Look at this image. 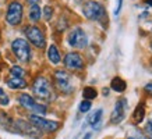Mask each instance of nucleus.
<instances>
[{
	"label": "nucleus",
	"mask_w": 152,
	"mask_h": 139,
	"mask_svg": "<svg viewBox=\"0 0 152 139\" xmlns=\"http://www.w3.org/2000/svg\"><path fill=\"white\" fill-rule=\"evenodd\" d=\"M7 86L11 89H25L27 88V82L24 78H18V77H10L7 81Z\"/></svg>",
	"instance_id": "obj_13"
},
{
	"label": "nucleus",
	"mask_w": 152,
	"mask_h": 139,
	"mask_svg": "<svg viewBox=\"0 0 152 139\" xmlns=\"http://www.w3.org/2000/svg\"><path fill=\"white\" fill-rule=\"evenodd\" d=\"M145 92L149 93V95L152 96V82H149V83H147V85H145Z\"/></svg>",
	"instance_id": "obj_26"
},
{
	"label": "nucleus",
	"mask_w": 152,
	"mask_h": 139,
	"mask_svg": "<svg viewBox=\"0 0 152 139\" xmlns=\"http://www.w3.org/2000/svg\"><path fill=\"white\" fill-rule=\"evenodd\" d=\"M41 15H42V11H41V7L38 4H32L31 9H29V20L32 22H38L41 20Z\"/></svg>",
	"instance_id": "obj_18"
},
{
	"label": "nucleus",
	"mask_w": 152,
	"mask_h": 139,
	"mask_svg": "<svg viewBox=\"0 0 152 139\" xmlns=\"http://www.w3.org/2000/svg\"><path fill=\"white\" fill-rule=\"evenodd\" d=\"M27 3L28 4H38V3H39V0H27Z\"/></svg>",
	"instance_id": "obj_27"
},
{
	"label": "nucleus",
	"mask_w": 152,
	"mask_h": 139,
	"mask_svg": "<svg viewBox=\"0 0 152 139\" xmlns=\"http://www.w3.org/2000/svg\"><path fill=\"white\" fill-rule=\"evenodd\" d=\"M102 114H103V110H102V109H98V110H95L94 113H91V114L88 116V124L92 125V127H96L102 120Z\"/></svg>",
	"instance_id": "obj_17"
},
{
	"label": "nucleus",
	"mask_w": 152,
	"mask_h": 139,
	"mask_svg": "<svg viewBox=\"0 0 152 139\" xmlns=\"http://www.w3.org/2000/svg\"><path fill=\"white\" fill-rule=\"evenodd\" d=\"M129 139H134V138H129Z\"/></svg>",
	"instance_id": "obj_29"
},
{
	"label": "nucleus",
	"mask_w": 152,
	"mask_h": 139,
	"mask_svg": "<svg viewBox=\"0 0 152 139\" xmlns=\"http://www.w3.org/2000/svg\"><path fill=\"white\" fill-rule=\"evenodd\" d=\"M83 96L85 100H94L98 96V92H96V89L92 88V86H87L83 90Z\"/></svg>",
	"instance_id": "obj_19"
},
{
	"label": "nucleus",
	"mask_w": 152,
	"mask_h": 139,
	"mask_svg": "<svg viewBox=\"0 0 152 139\" xmlns=\"http://www.w3.org/2000/svg\"><path fill=\"white\" fill-rule=\"evenodd\" d=\"M23 13H24L23 4H21L20 1H17V0L11 1L9 4V7H7V13H6L7 22H9L10 25H13V27L20 25L21 21H23Z\"/></svg>",
	"instance_id": "obj_4"
},
{
	"label": "nucleus",
	"mask_w": 152,
	"mask_h": 139,
	"mask_svg": "<svg viewBox=\"0 0 152 139\" xmlns=\"http://www.w3.org/2000/svg\"><path fill=\"white\" fill-rule=\"evenodd\" d=\"M11 50H13L14 56L18 59L21 63H28L31 60V49L27 41L24 39H15L11 43Z\"/></svg>",
	"instance_id": "obj_3"
},
{
	"label": "nucleus",
	"mask_w": 152,
	"mask_h": 139,
	"mask_svg": "<svg viewBox=\"0 0 152 139\" xmlns=\"http://www.w3.org/2000/svg\"><path fill=\"white\" fill-rule=\"evenodd\" d=\"M84 139H91V134H87V135H85V138H84Z\"/></svg>",
	"instance_id": "obj_28"
},
{
	"label": "nucleus",
	"mask_w": 152,
	"mask_h": 139,
	"mask_svg": "<svg viewBox=\"0 0 152 139\" xmlns=\"http://www.w3.org/2000/svg\"><path fill=\"white\" fill-rule=\"evenodd\" d=\"M144 118H145V106H144V103H140V104H137V107L134 109L133 121L135 124H140V122L144 121Z\"/></svg>",
	"instance_id": "obj_14"
},
{
	"label": "nucleus",
	"mask_w": 152,
	"mask_h": 139,
	"mask_svg": "<svg viewBox=\"0 0 152 139\" xmlns=\"http://www.w3.org/2000/svg\"><path fill=\"white\" fill-rule=\"evenodd\" d=\"M69 45L74 49H84L88 46V36L81 28H75L69 33Z\"/></svg>",
	"instance_id": "obj_7"
},
{
	"label": "nucleus",
	"mask_w": 152,
	"mask_h": 139,
	"mask_svg": "<svg viewBox=\"0 0 152 139\" xmlns=\"http://www.w3.org/2000/svg\"><path fill=\"white\" fill-rule=\"evenodd\" d=\"M110 88L116 92H124L126 88H127V83H126L124 79H121L120 77H115V78L112 79L110 82Z\"/></svg>",
	"instance_id": "obj_15"
},
{
	"label": "nucleus",
	"mask_w": 152,
	"mask_h": 139,
	"mask_svg": "<svg viewBox=\"0 0 152 139\" xmlns=\"http://www.w3.org/2000/svg\"><path fill=\"white\" fill-rule=\"evenodd\" d=\"M83 14L91 21H102V20L107 18L105 7L95 0H89L83 6Z\"/></svg>",
	"instance_id": "obj_2"
},
{
	"label": "nucleus",
	"mask_w": 152,
	"mask_h": 139,
	"mask_svg": "<svg viewBox=\"0 0 152 139\" xmlns=\"http://www.w3.org/2000/svg\"><path fill=\"white\" fill-rule=\"evenodd\" d=\"M48 59L50 60V63L53 64H59L60 63V53H59V49L56 45H50L49 49H48Z\"/></svg>",
	"instance_id": "obj_16"
},
{
	"label": "nucleus",
	"mask_w": 152,
	"mask_h": 139,
	"mask_svg": "<svg viewBox=\"0 0 152 139\" xmlns=\"http://www.w3.org/2000/svg\"><path fill=\"white\" fill-rule=\"evenodd\" d=\"M32 92L34 95L41 99V100H46L50 102L55 99V93H53V88H52L50 81L45 77H37L32 83Z\"/></svg>",
	"instance_id": "obj_1"
},
{
	"label": "nucleus",
	"mask_w": 152,
	"mask_h": 139,
	"mask_svg": "<svg viewBox=\"0 0 152 139\" xmlns=\"http://www.w3.org/2000/svg\"><path fill=\"white\" fill-rule=\"evenodd\" d=\"M18 102L24 109H28V110L34 111L35 114H46V111H48L45 104H41V103L35 102L34 97H31L29 95H25V93L18 96Z\"/></svg>",
	"instance_id": "obj_8"
},
{
	"label": "nucleus",
	"mask_w": 152,
	"mask_h": 139,
	"mask_svg": "<svg viewBox=\"0 0 152 139\" xmlns=\"http://www.w3.org/2000/svg\"><path fill=\"white\" fill-rule=\"evenodd\" d=\"M127 107H129V103H127V100H126L124 97L116 102L115 109H113V111H112V114H110V122L112 124H120L121 121L124 120Z\"/></svg>",
	"instance_id": "obj_11"
},
{
	"label": "nucleus",
	"mask_w": 152,
	"mask_h": 139,
	"mask_svg": "<svg viewBox=\"0 0 152 139\" xmlns=\"http://www.w3.org/2000/svg\"><path fill=\"white\" fill-rule=\"evenodd\" d=\"M24 32L27 35L28 41L31 42L35 47L43 49V47L46 46V39H45V35H43L41 28L35 27V25H29V27H25Z\"/></svg>",
	"instance_id": "obj_5"
},
{
	"label": "nucleus",
	"mask_w": 152,
	"mask_h": 139,
	"mask_svg": "<svg viewBox=\"0 0 152 139\" xmlns=\"http://www.w3.org/2000/svg\"><path fill=\"white\" fill-rule=\"evenodd\" d=\"M91 107H92L91 100H83V102L80 103V111H81V113H87V111H89Z\"/></svg>",
	"instance_id": "obj_21"
},
{
	"label": "nucleus",
	"mask_w": 152,
	"mask_h": 139,
	"mask_svg": "<svg viewBox=\"0 0 152 139\" xmlns=\"http://www.w3.org/2000/svg\"><path fill=\"white\" fill-rule=\"evenodd\" d=\"M121 6H123V0H117V7H116V10H115V15H119L120 14Z\"/></svg>",
	"instance_id": "obj_25"
},
{
	"label": "nucleus",
	"mask_w": 152,
	"mask_h": 139,
	"mask_svg": "<svg viewBox=\"0 0 152 139\" xmlns=\"http://www.w3.org/2000/svg\"><path fill=\"white\" fill-rule=\"evenodd\" d=\"M64 63L66 68L69 70H73V71H78V70H83L84 68V60L83 57L78 54V53H75V51H71V53H67L64 56Z\"/></svg>",
	"instance_id": "obj_12"
},
{
	"label": "nucleus",
	"mask_w": 152,
	"mask_h": 139,
	"mask_svg": "<svg viewBox=\"0 0 152 139\" xmlns=\"http://www.w3.org/2000/svg\"><path fill=\"white\" fill-rule=\"evenodd\" d=\"M29 121H31L37 128L43 131V132H55V131L59 130V127H60V124L57 121L46 120V118L41 117L39 114H31V116H29Z\"/></svg>",
	"instance_id": "obj_6"
},
{
	"label": "nucleus",
	"mask_w": 152,
	"mask_h": 139,
	"mask_svg": "<svg viewBox=\"0 0 152 139\" xmlns=\"http://www.w3.org/2000/svg\"><path fill=\"white\" fill-rule=\"evenodd\" d=\"M9 103H10V99H9V96H7V93L0 88V104H1V106H7Z\"/></svg>",
	"instance_id": "obj_22"
},
{
	"label": "nucleus",
	"mask_w": 152,
	"mask_h": 139,
	"mask_svg": "<svg viewBox=\"0 0 152 139\" xmlns=\"http://www.w3.org/2000/svg\"><path fill=\"white\" fill-rule=\"evenodd\" d=\"M52 14H53V9H52L50 6H46V7L43 9V17H45V20H50Z\"/></svg>",
	"instance_id": "obj_23"
},
{
	"label": "nucleus",
	"mask_w": 152,
	"mask_h": 139,
	"mask_svg": "<svg viewBox=\"0 0 152 139\" xmlns=\"http://www.w3.org/2000/svg\"><path fill=\"white\" fill-rule=\"evenodd\" d=\"M10 74H11V77H18V78H24V75H25V71H24L20 65H14V67H11V70H10Z\"/></svg>",
	"instance_id": "obj_20"
},
{
	"label": "nucleus",
	"mask_w": 152,
	"mask_h": 139,
	"mask_svg": "<svg viewBox=\"0 0 152 139\" xmlns=\"http://www.w3.org/2000/svg\"><path fill=\"white\" fill-rule=\"evenodd\" d=\"M14 125H15V131L17 132H21V134L24 135H28L29 138H41V132H39V128H37L35 125L29 121H24V120H17V121H14Z\"/></svg>",
	"instance_id": "obj_10"
},
{
	"label": "nucleus",
	"mask_w": 152,
	"mask_h": 139,
	"mask_svg": "<svg viewBox=\"0 0 152 139\" xmlns=\"http://www.w3.org/2000/svg\"><path fill=\"white\" fill-rule=\"evenodd\" d=\"M145 132L149 135V138H152V120H149L147 122V127H145Z\"/></svg>",
	"instance_id": "obj_24"
},
{
	"label": "nucleus",
	"mask_w": 152,
	"mask_h": 139,
	"mask_svg": "<svg viewBox=\"0 0 152 139\" xmlns=\"http://www.w3.org/2000/svg\"><path fill=\"white\" fill-rule=\"evenodd\" d=\"M55 81H56V86L59 89L60 92L63 93H71L73 92V85H71V78L70 75L63 71V70H57L55 72Z\"/></svg>",
	"instance_id": "obj_9"
}]
</instances>
